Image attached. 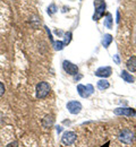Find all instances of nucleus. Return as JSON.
<instances>
[{
	"label": "nucleus",
	"instance_id": "6ab92c4d",
	"mask_svg": "<svg viewBox=\"0 0 136 147\" xmlns=\"http://www.w3.org/2000/svg\"><path fill=\"white\" fill-rule=\"evenodd\" d=\"M5 91H6V90H5V85H3V84L0 82V97H1V96L5 94Z\"/></svg>",
	"mask_w": 136,
	"mask_h": 147
},
{
	"label": "nucleus",
	"instance_id": "0eeeda50",
	"mask_svg": "<svg viewBox=\"0 0 136 147\" xmlns=\"http://www.w3.org/2000/svg\"><path fill=\"white\" fill-rule=\"evenodd\" d=\"M114 112L117 115H126V117H134L136 114V111L132 108H117L114 110Z\"/></svg>",
	"mask_w": 136,
	"mask_h": 147
},
{
	"label": "nucleus",
	"instance_id": "423d86ee",
	"mask_svg": "<svg viewBox=\"0 0 136 147\" xmlns=\"http://www.w3.org/2000/svg\"><path fill=\"white\" fill-rule=\"evenodd\" d=\"M67 109L72 114H78L82 110V104L78 101H70L67 103Z\"/></svg>",
	"mask_w": 136,
	"mask_h": 147
},
{
	"label": "nucleus",
	"instance_id": "f03ea898",
	"mask_svg": "<svg viewBox=\"0 0 136 147\" xmlns=\"http://www.w3.org/2000/svg\"><path fill=\"white\" fill-rule=\"evenodd\" d=\"M134 137H135L134 131H132L131 129L128 128L121 130L120 134H119V140L122 142L124 144H127V145H129V144H132L134 142Z\"/></svg>",
	"mask_w": 136,
	"mask_h": 147
},
{
	"label": "nucleus",
	"instance_id": "4be33fe9",
	"mask_svg": "<svg viewBox=\"0 0 136 147\" xmlns=\"http://www.w3.org/2000/svg\"><path fill=\"white\" fill-rule=\"evenodd\" d=\"M115 60H116L117 63H119V57L118 55H115Z\"/></svg>",
	"mask_w": 136,
	"mask_h": 147
},
{
	"label": "nucleus",
	"instance_id": "39448f33",
	"mask_svg": "<svg viewBox=\"0 0 136 147\" xmlns=\"http://www.w3.org/2000/svg\"><path fill=\"white\" fill-rule=\"evenodd\" d=\"M62 68H64V70L68 74V75L75 76V75L78 74V67L76 65H74L73 62L68 61V60H65V61L62 62Z\"/></svg>",
	"mask_w": 136,
	"mask_h": 147
},
{
	"label": "nucleus",
	"instance_id": "f3484780",
	"mask_svg": "<svg viewBox=\"0 0 136 147\" xmlns=\"http://www.w3.org/2000/svg\"><path fill=\"white\" fill-rule=\"evenodd\" d=\"M57 13V6L55 3H51L49 7H48V14L49 15H53Z\"/></svg>",
	"mask_w": 136,
	"mask_h": 147
},
{
	"label": "nucleus",
	"instance_id": "6e6552de",
	"mask_svg": "<svg viewBox=\"0 0 136 147\" xmlns=\"http://www.w3.org/2000/svg\"><path fill=\"white\" fill-rule=\"evenodd\" d=\"M112 73V69H111V67H100L99 69L95 70V76L97 77H102V78H107V77H109L110 75Z\"/></svg>",
	"mask_w": 136,
	"mask_h": 147
},
{
	"label": "nucleus",
	"instance_id": "412c9836",
	"mask_svg": "<svg viewBox=\"0 0 136 147\" xmlns=\"http://www.w3.org/2000/svg\"><path fill=\"white\" fill-rule=\"evenodd\" d=\"M119 20H120V15H119V11H117V19H116V22H117V23H119Z\"/></svg>",
	"mask_w": 136,
	"mask_h": 147
},
{
	"label": "nucleus",
	"instance_id": "a211bd4d",
	"mask_svg": "<svg viewBox=\"0 0 136 147\" xmlns=\"http://www.w3.org/2000/svg\"><path fill=\"white\" fill-rule=\"evenodd\" d=\"M70 41H72V33H70V32L65 33V38H64V43H65V45L69 44Z\"/></svg>",
	"mask_w": 136,
	"mask_h": 147
},
{
	"label": "nucleus",
	"instance_id": "1a4fd4ad",
	"mask_svg": "<svg viewBox=\"0 0 136 147\" xmlns=\"http://www.w3.org/2000/svg\"><path fill=\"white\" fill-rule=\"evenodd\" d=\"M106 8H107L106 2H103V3L100 5V6H97V7H95V13H94V15H93V19H94V20H97V19L101 18V17L103 16V14H104Z\"/></svg>",
	"mask_w": 136,
	"mask_h": 147
},
{
	"label": "nucleus",
	"instance_id": "2eb2a0df",
	"mask_svg": "<svg viewBox=\"0 0 136 147\" xmlns=\"http://www.w3.org/2000/svg\"><path fill=\"white\" fill-rule=\"evenodd\" d=\"M112 22H114V19H112V15L108 13V14L106 15V17H104V22H103L104 26H106L107 28H111V27H112Z\"/></svg>",
	"mask_w": 136,
	"mask_h": 147
},
{
	"label": "nucleus",
	"instance_id": "dca6fc26",
	"mask_svg": "<svg viewBox=\"0 0 136 147\" xmlns=\"http://www.w3.org/2000/svg\"><path fill=\"white\" fill-rule=\"evenodd\" d=\"M53 47H55V50L60 51V50H62L65 48V43L61 42V41H56V42H53Z\"/></svg>",
	"mask_w": 136,
	"mask_h": 147
},
{
	"label": "nucleus",
	"instance_id": "7ed1b4c3",
	"mask_svg": "<svg viewBox=\"0 0 136 147\" xmlns=\"http://www.w3.org/2000/svg\"><path fill=\"white\" fill-rule=\"evenodd\" d=\"M77 92L81 97L87 98V97H90V96L93 94L94 88H93V86L90 85V84H89V85H82V84H79V85H77Z\"/></svg>",
	"mask_w": 136,
	"mask_h": 147
},
{
	"label": "nucleus",
	"instance_id": "ddd939ff",
	"mask_svg": "<svg viewBox=\"0 0 136 147\" xmlns=\"http://www.w3.org/2000/svg\"><path fill=\"white\" fill-rule=\"evenodd\" d=\"M97 88L101 90V91H104V90L109 88V86H110L109 82H108L107 79H104V78H103V79H100L97 83Z\"/></svg>",
	"mask_w": 136,
	"mask_h": 147
},
{
	"label": "nucleus",
	"instance_id": "aec40b11",
	"mask_svg": "<svg viewBox=\"0 0 136 147\" xmlns=\"http://www.w3.org/2000/svg\"><path fill=\"white\" fill-rule=\"evenodd\" d=\"M6 147H18V143L17 142H12V143H9Z\"/></svg>",
	"mask_w": 136,
	"mask_h": 147
},
{
	"label": "nucleus",
	"instance_id": "4468645a",
	"mask_svg": "<svg viewBox=\"0 0 136 147\" xmlns=\"http://www.w3.org/2000/svg\"><path fill=\"white\" fill-rule=\"evenodd\" d=\"M111 42H112V35H110V34H104V35H103L101 43H102V45H103L104 48H108V47L111 44Z\"/></svg>",
	"mask_w": 136,
	"mask_h": 147
},
{
	"label": "nucleus",
	"instance_id": "f257e3e1",
	"mask_svg": "<svg viewBox=\"0 0 136 147\" xmlns=\"http://www.w3.org/2000/svg\"><path fill=\"white\" fill-rule=\"evenodd\" d=\"M50 91H51L50 85L47 82H41L37 85V88H35L37 97L38 98H44V97H47L49 95Z\"/></svg>",
	"mask_w": 136,
	"mask_h": 147
},
{
	"label": "nucleus",
	"instance_id": "f8f14e48",
	"mask_svg": "<svg viewBox=\"0 0 136 147\" xmlns=\"http://www.w3.org/2000/svg\"><path fill=\"white\" fill-rule=\"evenodd\" d=\"M120 77H121L126 83H134V82H135V79H134V77L132 76V74H128L127 70H122V71L120 73Z\"/></svg>",
	"mask_w": 136,
	"mask_h": 147
},
{
	"label": "nucleus",
	"instance_id": "9b49d317",
	"mask_svg": "<svg viewBox=\"0 0 136 147\" xmlns=\"http://www.w3.org/2000/svg\"><path fill=\"white\" fill-rule=\"evenodd\" d=\"M53 122H55V118H53V115H50V114L45 115L44 119L42 120V125H43V127H45V128L51 127V126L53 125Z\"/></svg>",
	"mask_w": 136,
	"mask_h": 147
},
{
	"label": "nucleus",
	"instance_id": "20e7f679",
	"mask_svg": "<svg viewBox=\"0 0 136 147\" xmlns=\"http://www.w3.org/2000/svg\"><path fill=\"white\" fill-rule=\"evenodd\" d=\"M76 139H77V135L74 131H66L61 137V143L65 146H70L75 143Z\"/></svg>",
	"mask_w": 136,
	"mask_h": 147
},
{
	"label": "nucleus",
	"instance_id": "9d476101",
	"mask_svg": "<svg viewBox=\"0 0 136 147\" xmlns=\"http://www.w3.org/2000/svg\"><path fill=\"white\" fill-rule=\"evenodd\" d=\"M126 66H127V69L132 73H135L136 71V55L134 57H131L127 62H126Z\"/></svg>",
	"mask_w": 136,
	"mask_h": 147
}]
</instances>
